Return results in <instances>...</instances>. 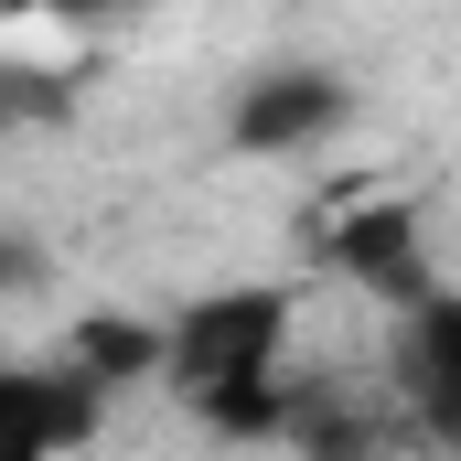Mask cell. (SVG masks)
<instances>
[{
	"instance_id": "obj_8",
	"label": "cell",
	"mask_w": 461,
	"mask_h": 461,
	"mask_svg": "<svg viewBox=\"0 0 461 461\" xmlns=\"http://www.w3.org/2000/svg\"><path fill=\"white\" fill-rule=\"evenodd\" d=\"M32 279H43V247L0 226V301H11V290H32Z\"/></svg>"
},
{
	"instance_id": "obj_3",
	"label": "cell",
	"mask_w": 461,
	"mask_h": 461,
	"mask_svg": "<svg viewBox=\"0 0 461 461\" xmlns=\"http://www.w3.org/2000/svg\"><path fill=\"white\" fill-rule=\"evenodd\" d=\"M333 268H344V279H365V290L386 301V322H397V312H419L429 290H451V279H440V247H429V215H419L408 194L354 204L344 226H333Z\"/></svg>"
},
{
	"instance_id": "obj_6",
	"label": "cell",
	"mask_w": 461,
	"mask_h": 461,
	"mask_svg": "<svg viewBox=\"0 0 461 461\" xmlns=\"http://www.w3.org/2000/svg\"><path fill=\"white\" fill-rule=\"evenodd\" d=\"M97 397H108L118 375H161V322H140V312H97V322H76V354H65Z\"/></svg>"
},
{
	"instance_id": "obj_2",
	"label": "cell",
	"mask_w": 461,
	"mask_h": 461,
	"mask_svg": "<svg viewBox=\"0 0 461 461\" xmlns=\"http://www.w3.org/2000/svg\"><path fill=\"white\" fill-rule=\"evenodd\" d=\"M344 129H354V86H344V65H312V54L258 65L226 97V140L247 161H312V150L344 140Z\"/></svg>"
},
{
	"instance_id": "obj_4",
	"label": "cell",
	"mask_w": 461,
	"mask_h": 461,
	"mask_svg": "<svg viewBox=\"0 0 461 461\" xmlns=\"http://www.w3.org/2000/svg\"><path fill=\"white\" fill-rule=\"evenodd\" d=\"M108 397L76 365H0V461H76Z\"/></svg>"
},
{
	"instance_id": "obj_5",
	"label": "cell",
	"mask_w": 461,
	"mask_h": 461,
	"mask_svg": "<svg viewBox=\"0 0 461 461\" xmlns=\"http://www.w3.org/2000/svg\"><path fill=\"white\" fill-rule=\"evenodd\" d=\"M386 375H397V408L419 440H461V290H429L419 312H397Z\"/></svg>"
},
{
	"instance_id": "obj_7",
	"label": "cell",
	"mask_w": 461,
	"mask_h": 461,
	"mask_svg": "<svg viewBox=\"0 0 461 461\" xmlns=\"http://www.w3.org/2000/svg\"><path fill=\"white\" fill-rule=\"evenodd\" d=\"M65 108H76V86H65V76H22V65L0 76V118H65Z\"/></svg>"
},
{
	"instance_id": "obj_1",
	"label": "cell",
	"mask_w": 461,
	"mask_h": 461,
	"mask_svg": "<svg viewBox=\"0 0 461 461\" xmlns=\"http://www.w3.org/2000/svg\"><path fill=\"white\" fill-rule=\"evenodd\" d=\"M161 375L172 397L226 429V440H268L301 419L290 397V290L247 279V290H204L183 322H161Z\"/></svg>"
}]
</instances>
